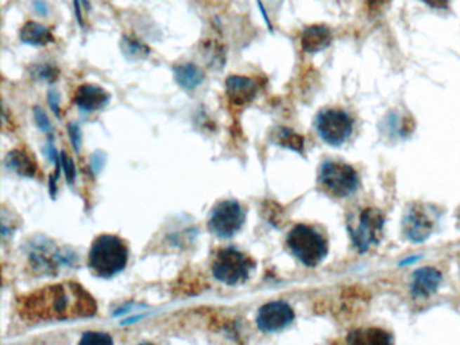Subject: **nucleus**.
Wrapping results in <instances>:
<instances>
[{"label":"nucleus","instance_id":"7","mask_svg":"<svg viewBox=\"0 0 460 345\" xmlns=\"http://www.w3.org/2000/svg\"><path fill=\"white\" fill-rule=\"evenodd\" d=\"M244 219V211L238 201L225 200L213 208L209 217V228L216 236L228 239L238 233Z\"/></svg>","mask_w":460,"mask_h":345},{"label":"nucleus","instance_id":"1","mask_svg":"<svg viewBox=\"0 0 460 345\" xmlns=\"http://www.w3.org/2000/svg\"><path fill=\"white\" fill-rule=\"evenodd\" d=\"M19 315L29 323H51L93 317L98 304L81 285L67 280L19 297Z\"/></svg>","mask_w":460,"mask_h":345},{"label":"nucleus","instance_id":"23","mask_svg":"<svg viewBox=\"0 0 460 345\" xmlns=\"http://www.w3.org/2000/svg\"><path fill=\"white\" fill-rule=\"evenodd\" d=\"M33 114H34L35 124L38 126V129L42 132L51 134V123L49 117L46 115V112L41 107L35 105L34 110H33Z\"/></svg>","mask_w":460,"mask_h":345},{"label":"nucleus","instance_id":"8","mask_svg":"<svg viewBox=\"0 0 460 345\" xmlns=\"http://www.w3.org/2000/svg\"><path fill=\"white\" fill-rule=\"evenodd\" d=\"M383 224L385 214L379 209L366 208L362 211L359 216L358 226L350 227L351 240L354 246L358 248V251L366 252L379 242L383 230Z\"/></svg>","mask_w":460,"mask_h":345},{"label":"nucleus","instance_id":"24","mask_svg":"<svg viewBox=\"0 0 460 345\" xmlns=\"http://www.w3.org/2000/svg\"><path fill=\"white\" fill-rule=\"evenodd\" d=\"M60 161H61V167H63V170L65 173L67 180H68L70 185H73V181L76 178V167H74V164H73V160L69 157L65 151H63L60 154Z\"/></svg>","mask_w":460,"mask_h":345},{"label":"nucleus","instance_id":"2","mask_svg":"<svg viewBox=\"0 0 460 345\" xmlns=\"http://www.w3.org/2000/svg\"><path fill=\"white\" fill-rule=\"evenodd\" d=\"M129 262L127 245L115 235H100L88 255V267L98 278L110 280L121 273Z\"/></svg>","mask_w":460,"mask_h":345},{"label":"nucleus","instance_id":"30","mask_svg":"<svg viewBox=\"0 0 460 345\" xmlns=\"http://www.w3.org/2000/svg\"><path fill=\"white\" fill-rule=\"evenodd\" d=\"M33 7H34L35 13L42 17H46L49 14V6L44 0H34Z\"/></svg>","mask_w":460,"mask_h":345},{"label":"nucleus","instance_id":"22","mask_svg":"<svg viewBox=\"0 0 460 345\" xmlns=\"http://www.w3.org/2000/svg\"><path fill=\"white\" fill-rule=\"evenodd\" d=\"M79 345H114V340L104 332H86L83 334Z\"/></svg>","mask_w":460,"mask_h":345},{"label":"nucleus","instance_id":"26","mask_svg":"<svg viewBox=\"0 0 460 345\" xmlns=\"http://www.w3.org/2000/svg\"><path fill=\"white\" fill-rule=\"evenodd\" d=\"M48 101L51 105L53 114L60 117V93L57 92V89H51L48 93Z\"/></svg>","mask_w":460,"mask_h":345},{"label":"nucleus","instance_id":"9","mask_svg":"<svg viewBox=\"0 0 460 345\" xmlns=\"http://www.w3.org/2000/svg\"><path fill=\"white\" fill-rule=\"evenodd\" d=\"M294 320V312L289 304L273 301L263 305L256 314V325L262 332L272 333L287 328Z\"/></svg>","mask_w":460,"mask_h":345},{"label":"nucleus","instance_id":"17","mask_svg":"<svg viewBox=\"0 0 460 345\" xmlns=\"http://www.w3.org/2000/svg\"><path fill=\"white\" fill-rule=\"evenodd\" d=\"M6 166L19 176L29 178L35 177L38 170L34 158L23 148H15L10 151L6 157Z\"/></svg>","mask_w":460,"mask_h":345},{"label":"nucleus","instance_id":"15","mask_svg":"<svg viewBox=\"0 0 460 345\" xmlns=\"http://www.w3.org/2000/svg\"><path fill=\"white\" fill-rule=\"evenodd\" d=\"M19 39L25 45L30 46H46L54 42V35L51 27L38 22L29 20L19 30Z\"/></svg>","mask_w":460,"mask_h":345},{"label":"nucleus","instance_id":"19","mask_svg":"<svg viewBox=\"0 0 460 345\" xmlns=\"http://www.w3.org/2000/svg\"><path fill=\"white\" fill-rule=\"evenodd\" d=\"M272 142L284 148H289L291 151L303 154L304 151V136L298 132L291 130L289 127H277L272 132Z\"/></svg>","mask_w":460,"mask_h":345},{"label":"nucleus","instance_id":"21","mask_svg":"<svg viewBox=\"0 0 460 345\" xmlns=\"http://www.w3.org/2000/svg\"><path fill=\"white\" fill-rule=\"evenodd\" d=\"M30 76L39 82H54L60 76V69L51 64H35L30 69Z\"/></svg>","mask_w":460,"mask_h":345},{"label":"nucleus","instance_id":"28","mask_svg":"<svg viewBox=\"0 0 460 345\" xmlns=\"http://www.w3.org/2000/svg\"><path fill=\"white\" fill-rule=\"evenodd\" d=\"M421 1L435 10H448L451 0H421Z\"/></svg>","mask_w":460,"mask_h":345},{"label":"nucleus","instance_id":"12","mask_svg":"<svg viewBox=\"0 0 460 345\" xmlns=\"http://www.w3.org/2000/svg\"><path fill=\"white\" fill-rule=\"evenodd\" d=\"M110 93L100 85L83 84L73 95V104L83 112H95L104 108L110 103Z\"/></svg>","mask_w":460,"mask_h":345},{"label":"nucleus","instance_id":"10","mask_svg":"<svg viewBox=\"0 0 460 345\" xmlns=\"http://www.w3.org/2000/svg\"><path fill=\"white\" fill-rule=\"evenodd\" d=\"M432 230H433V220L426 207L423 205L412 207L404 219V232L407 237L412 242L420 243L429 237Z\"/></svg>","mask_w":460,"mask_h":345},{"label":"nucleus","instance_id":"33","mask_svg":"<svg viewBox=\"0 0 460 345\" xmlns=\"http://www.w3.org/2000/svg\"><path fill=\"white\" fill-rule=\"evenodd\" d=\"M81 3H83V6L86 7V8H91V3H89V0H81Z\"/></svg>","mask_w":460,"mask_h":345},{"label":"nucleus","instance_id":"5","mask_svg":"<svg viewBox=\"0 0 460 345\" xmlns=\"http://www.w3.org/2000/svg\"><path fill=\"white\" fill-rule=\"evenodd\" d=\"M316 131L325 143L341 146L354 131V117L341 108H325L315 120Z\"/></svg>","mask_w":460,"mask_h":345},{"label":"nucleus","instance_id":"6","mask_svg":"<svg viewBox=\"0 0 460 345\" xmlns=\"http://www.w3.org/2000/svg\"><path fill=\"white\" fill-rule=\"evenodd\" d=\"M319 182L324 189L336 196L348 197L359 188L358 173L350 164L327 161L319 170Z\"/></svg>","mask_w":460,"mask_h":345},{"label":"nucleus","instance_id":"14","mask_svg":"<svg viewBox=\"0 0 460 345\" xmlns=\"http://www.w3.org/2000/svg\"><path fill=\"white\" fill-rule=\"evenodd\" d=\"M442 283V274L433 267H424L413 274L412 294L414 297H429L433 294Z\"/></svg>","mask_w":460,"mask_h":345},{"label":"nucleus","instance_id":"18","mask_svg":"<svg viewBox=\"0 0 460 345\" xmlns=\"http://www.w3.org/2000/svg\"><path fill=\"white\" fill-rule=\"evenodd\" d=\"M173 72L177 84L187 91L196 89L202 82H204V73L199 66L192 63L174 66Z\"/></svg>","mask_w":460,"mask_h":345},{"label":"nucleus","instance_id":"4","mask_svg":"<svg viewBox=\"0 0 460 345\" xmlns=\"http://www.w3.org/2000/svg\"><path fill=\"white\" fill-rule=\"evenodd\" d=\"M256 262L234 247H224L216 252L212 263L213 277L219 282L234 286L250 278Z\"/></svg>","mask_w":460,"mask_h":345},{"label":"nucleus","instance_id":"25","mask_svg":"<svg viewBox=\"0 0 460 345\" xmlns=\"http://www.w3.org/2000/svg\"><path fill=\"white\" fill-rule=\"evenodd\" d=\"M68 134L70 143H72V146L74 148V151H76V152H80V148H81V139H83L80 126L76 124V123H69Z\"/></svg>","mask_w":460,"mask_h":345},{"label":"nucleus","instance_id":"29","mask_svg":"<svg viewBox=\"0 0 460 345\" xmlns=\"http://www.w3.org/2000/svg\"><path fill=\"white\" fill-rule=\"evenodd\" d=\"M103 164H104V155H103L100 151H98V152H95L92 155V162H91L93 173H99L100 169L103 167Z\"/></svg>","mask_w":460,"mask_h":345},{"label":"nucleus","instance_id":"16","mask_svg":"<svg viewBox=\"0 0 460 345\" xmlns=\"http://www.w3.org/2000/svg\"><path fill=\"white\" fill-rule=\"evenodd\" d=\"M347 345H393V337L381 328L355 329L347 336Z\"/></svg>","mask_w":460,"mask_h":345},{"label":"nucleus","instance_id":"27","mask_svg":"<svg viewBox=\"0 0 460 345\" xmlns=\"http://www.w3.org/2000/svg\"><path fill=\"white\" fill-rule=\"evenodd\" d=\"M256 6H258V8H259V11H261V15H262V18H263V20H265V23H266L268 29L270 30V33H273V23H272V19L269 18L268 10H266V7H265L263 1H262V0H256Z\"/></svg>","mask_w":460,"mask_h":345},{"label":"nucleus","instance_id":"11","mask_svg":"<svg viewBox=\"0 0 460 345\" xmlns=\"http://www.w3.org/2000/svg\"><path fill=\"white\" fill-rule=\"evenodd\" d=\"M258 91H259V84L253 77L231 74L225 80V93L230 101L237 107L250 104L256 99Z\"/></svg>","mask_w":460,"mask_h":345},{"label":"nucleus","instance_id":"32","mask_svg":"<svg viewBox=\"0 0 460 345\" xmlns=\"http://www.w3.org/2000/svg\"><path fill=\"white\" fill-rule=\"evenodd\" d=\"M386 1L388 0H367V3L370 4V7H373V8H378V7L383 6Z\"/></svg>","mask_w":460,"mask_h":345},{"label":"nucleus","instance_id":"3","mask_svg":"<svg viewBox=\"0 0 460 345\" xmlns=\"http://www.w3.org/2000/svg\"><path fill=\"white\" fill-rule=\"evenodd\" d=\"M287 243L291 254L308 267L322 263L328 254V243L322 233L305 224H298L290 230Z\"/></svg>","mask_w":460,"mask_h":345},{"label":"nucleus","instance_id":"31","mask_svg":"<svg viewBox=\"0 0 460 345\" xmlns=\"http://www.w3.org/2000/svg\"><path fill=\"white\" fill-rule=\"evenodd\" d=\"M81 0H73V7H74V15L77 19V23L80 27H84V19H83V13H81Z\"/></svg>","mask_w":460,"mask_h":345},{"label":"nucleus","instance_id":"20","mask_svg":"<svg viewBox=\"0 0 460 345\" xmlns=\"http://www.w3.org/2000/svg\"><path fill=\"white\" fill-rule=\"evenodd\" d=\"M119 46L123 56L131 61L145 60L152 53V50L145 42L139 41L133 35H123L120 39Z\"/></svg>","mask_w":460,"mask_h":345},{"label":"nucleus","instance_id":"13","mask_svg":"<svg viewBox=\"0 0 460 345\" xmlns=\"http://www.w3.org/2000/svg\"><path fill=\"white\" fill-rule=\"evenodd\" d=\"M334 39L332 30L325 25H312L301 34V48L309 54L327 49Z\"/></svg>","mask_w":460,"mask_h":345},{"label":"nucleus","instance_id":"34","mask_svg":"<svg viewBox=\"0 0 460 345\" xmlns=\"http://www.w3.org/2000/svg\"><path fill=\"white\" fill-rule=\"evenodd\" d=\"M139 345H154V344H152V343H142V344H139Z\"/></svg>","mask_w":460,"mask_h":345}]
</instances>
